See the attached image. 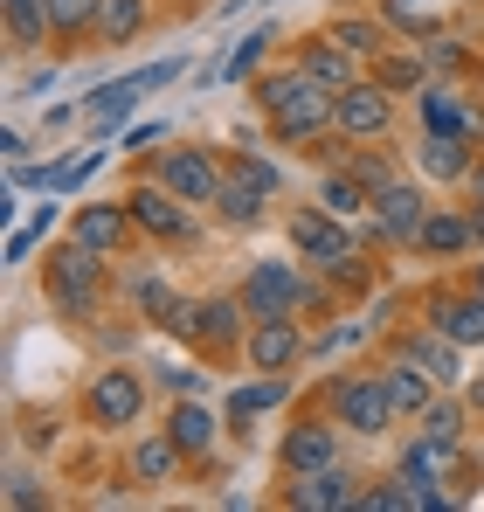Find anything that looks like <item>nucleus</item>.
I'll use <instances>...</instances> for the list:
<instances>
[{"mask_svg":"<svg viewBox=\"0 0 484 512\" xmlns=\"http://www.w3.org/2000/svg\"><path fill=\"white\" fill-rule=\"evenodd\" d=\"M381 14L408 35H436V0H381Z\"/></svg>","mask_w":484,"mask_h":512,"instance_id":"37","label":"nucleus"},{"mask_svg":"<svg viewBox=\"0 0 484 512\" xmlns=\"http://www.w3.org/2000/svg\"><path fill=\"white\" fill-rule=\"evenodd\" d=\"M7 506H14V512H35V506H49V492H42L28 471H7Z\"/></svg>","mask_w":484,"mask_h":512,"instance_id":"39","label":"nucleus"},{"mask_svg":"<svg viewBox=\"0 0 484 512\" xmlns=\"http://www.w3.org/2000/svg\"><path fill=\"white\" fill-rule=\"evenodd\" d=\"M180 457H187V450H180L166 429L146 436V443H132V485H166V478L180 471Z\"/></svg>","mask_w":484,"mask_h":512,"instance_id":"30","label":"nucleus"},{"mask_svg":"<svg viewBox=\"0 0 484 512\" xmlns=\"http://www.w3.org/2000/svg\"><path fill=\"white\" fill-rule=\"evenodd\" d=\"M312 346L298 333V319L291 312H270V319H249V340H242V360L256 367V374H291L298 360H305Z\"/></svg>","mask_w":484,"mask_h":512,"instance_id":"11","label":"nucleus"},{"mask_svg":"<svg viewBox=\"0 0 484 512\" xmlns=\"http://www.w3.org/2000/svg\"><path fill=\"white\" fill-rule=\"evenodd\" d=\"M270 42H277V21H256V28L242 35L236 49H229L222 63H208L201 77H208V84H249V77L263 70V56H270Z\"/></svg>","mask_w":484,"mask_h":512,"instance_id":"21","label":"nucleus"},{"mask_svg":"<svg viewBox=\"0 0 484 512\" xmlns=\"http://www.w3.org/2000/svg\"><path fill=\"white\" fill-rule=\"evenodd\" d=\"M7 7V42L14 49H42L49 42V7L42 0H0Z\"/></svg>","mask_w":484,"mask_h":512,"instance_id":"34","label":"nucleus"},{"mask_svg":"<svg viewBox=\"0 0 484 512\" xmlns=\"http://www.w3.org/2000/svg\"><path fill=\"white\" fill-rule=\"evenodd\" d=\"M353 499H360V478L346 464H325V471H305V478L284 485V506L291 512H346Z\"/></svg>","mask_w":484,"mask_h":512,"instance_id":"15","label":"nucleus"},{"mask_svg":"<svg viewBox=\"0 0 484 512\" xmlns=\"http://www.w3.org/2000/svg\"><path fill=\"white\" fill-rule=\"evenodd\" d=\"M429 63H436V70H464V49H457V42H429Z\"/></svg>","mask_w":484,"mask_h":512,"instance_id":"40","label":"nucleus"},{"mask_svg":"<svg viewBox=\"0 0 484 512\" xmlns=\"http://www.w3.org/2000/svg\"><path fill=\"white\" fill-rule=\"evenodd\" d=\"M284 395H291V374H263V381H249V388L229 395V423H236V429L256 423V416H263V409H277Z\"/></svg>","mask_w":484,"mask_h":512,"instance_id":"31","label":"nucleus"},{"mask_svg":"<svg viewBox=\"0 0 484 512\" xmlns=\"http://www.w3.org/2000/svg\"><path fill=\"white\" fill-rule=\"evenodd\" d=\"M125 208H132V222H139V236H153V243H194V201H180L166 180H139L132 194H125Z\"/></svg>","mask_w":484,"mask_h":512,"instance_id":"7","label":"nucleus"},{"mask_svg":"<svg viewBox=\"0 0 484 512\" xmlns=\"http://www.w3.org/2000/svg\"><path fill=\"white\" fill-rule=\"evenodd\" d=\"M395 353H408L436 388H464V346L450 340L443 326H415V333H402V346Z\"/></svg>","mask_w":484,"mask_h":512,"instance_id":"17","label":"nucleus"},{"mask_svg":"<svg viewBox=\"0 0 484 512\" xmlns=\"http://www.w3.org/2000/svg\"><path fill=\"white\" fill-rule=\"evenodd\" d=\"M146 21H153V0H97V35H90V42L132 49V42L146 35Z\"/></svg>","mask_w":484,"mask_h":512,"instance_id":"23","label":"nucleus"},{"mask_svg":"<svg viewBox=\"0 0 484 512\" xmlns=\"http://www.w3.org/2000/svg\"><path fill=\"white\" fill-rule=\"evenodd\" d=\"M325 28H332V35H339V42H346L360 63H381V56L395 49V42H388V28H395L388 14H360V7H353V14H332Z\"/></svg>","mask_w":484,"mask_h":512,"instance_id":"22","label":"nucleus"},{"mask_svg":"<svg viewBox=\"0 0 484 512\" xmlns=\"http://www.w3.org/2000/svg\"><path fill=\"white\" fill-rule=\"evenodd\" d=\"M166 436H173L187 457H208V450H215V409H208V402H194V395H180V402H173V416H166Z\"/></svg>","mask_w":484,"mask_h":512,"instance_id":"26","label":"nucleus"},{"mask_svg":"<svg viewBox=\"0 0 484 512\" xmlns=\"http://www.w3.org/2000/svg\"><path fill=\"white\" fill-rule=\"evenodd\" d=\"M319 208L325 215H339V222H353V215H374V194L360 187V173L353 167H319Z\"/></svg>","mask_w":484,"mask_h":512,"instance_id":"28","label":"nucleus"},{"mask_svg":"<svg viewBox=\"0 0 484 512\" xmlns=\"http://www.w3.org/2000/svg\"><path fill=\"white\" fill-rule=\"evenodd\" d=\"M422 215H429V194H422L415 180L381 187V194H374V243H415Z\"/></svg>","mask_w":484,"mask_h":512,"instance_id":"16","label":"nucleus"},{"mask_svg":"<svg viewBox=\"0 0 484 512\" xmlns=\"http://www.w3.org/2000/svg\"><path fill=\"white\" fill-rule=\"evenodd\" d=\"M242 319H249V305L229 298V291H215V298H180V312L166 319V333L187 346H201V353H236L249 333H242Z\"/></svg>","mask_w":484,"mask_h":512,"instance_id":"5","label":"nucleus"},{"mask_svg":"<svg viewBox=\"0 0 484 512\" xmlns=\"http://www.w3.org/2000/svg\"><path fill=\"white\" fill-rule=\"evenodd\" d=\"M132 229H139V222H132V208H125V201H83L77 215H70V236L90 243V250H104V256L125 250V243H132Z\"/></svg>","mask_w":484,"mask_h":512,"instance_id":"19","label":"nucleus"},{"mask_svg":"<svg viewBox=\"0 0 484 512\" xmlns=\"http://www.w3.org/2000/svg\"><path fill=\"white\" fill-rule=\"evenodd\" d=\"M187 7H201V0H187Z\"/></svg>","mask_w":484,"mask_h":512,"instance_id":"47","label":"nucleus"},{"mask_svg":"<svg viewBox=\"0 0 484 512\" xmlns=\"http://www.w3.org/2000/svg\"><path fill=\"white\" fill-rule=\"evenodd\" d=\"M422 173L429 180H471V167H478V153H471V139H457V132H422Z\"/></svg>","mask_w":484,"mask_h":512,"instance_id":"24","label":"nucleus"},{"mask_svg":"<svg viewBox=\"0 0 484 512\" xmlns=\"http://www.w3.org/2000/svg\"><path fill=\"white\" fill-rule=\"evenodd\" d=\"M236 298L249 305V319L298 312V298H305V277H298V263H277V256H263V263H249V277H242Z\"/></svg>","mask_w":484,"mask_h":512,"instance_id":"12","label":"nucleus"},{"mask_svg":"<svg viewBox=\"0 0 484 512\" xmlns=\"http://www.w3.org/2000/svg\"><path fill=\"white\" fill-rule=\"evenodd\" d=\"M346 167L360 173V187H367V194H381V187H395V180H402V160H395V153H346Z\"/></svg>","mask_w":484,"mask_h":512,"instance_id":"35","label":"nucleus"},{"mask_svg":"<svg viewBox=\"0 0 484 512\" xmlns=\"http://www.w3.org/2000/svg\"><path fill=\"white\" fill-rule=\"evenodd\" d=\"M388 125H395V90L381 84V77L374 84L360 77L353 90H339V104H332V132L339 139H353V146L360 139H388Z\"/></svg>","mask_w":484,"mask_h":512,"instance_id":"8","label":"nucleus"},{"mask_svg":"<svg viewBox=\"0 0 484 512\" xmlns=\"http://www.w3.org/2000/svg\"><path fill=\"white\" fill-rule=\"evenodd\" d=\"M471 284H478V291H484V263H471Z\"/></svg>","mask_w":484,"mask_h":512,"instance_id":"46","label":"nucleus"},{"mask_svg":"<svg viewBox=\"0 0 484 512\" xmlns=\"http://www.w3.org/2000/svg\"><path fill=\"white\" fill-rule=\"evenodd\" d=\"M291 250H298V263H319L332 277H360V243H353V229H346L339 215H325V208H298V215H291Z\"/></svg>","mask_w":484,"mask_h":512,"instance_id":"6","label":"nucleus"},{"mask_svg":"<svg viewBox=\"0 0 484 512\" xmlns=\"http://www.w3.org/2000/svg\"><path fill=\"white\" fill-rule=\"evenodd\" d=\"M471 243H478L471 236V215H450V208H429L422 229H415V250L422 256H464Z\"/></svg>","mask_w":484,"mask_h":512,"instance_id":"25","label":"nucleus"},{"mask_svg":"<svg viewBox=\"0 0 484 512\" xmlns=\"http://www.w3.org/2000/svg\"><path fill=\"white\" fill-rule=\"evenodd\" d=\"M325 409H332V423L346 429V436H388V429L402 423V409H395V395H388L381 367L339 374V381H332V395H325Z\"/></svg>","mask_w":484,"mask_h":512,"instance_id":"3","label":"nucleus"},{"mask_svg":"<svg viewBox=\"0 0 484 512\" xmlns=\"http://www.w3.org/2000/svg\"><path fill=\"white\" fill-rule=\"evenodd\" d=\"M381 84L388 90H415L422 84V56H395V49H388V56H381Z\"/></svg>","mask_w":484,"mask_h":512,"instance_id":"38","label":"nucleus"},{"mask_svg":"<svg viewBox=\"0 0 484 512\" xmlns=\"http://www.w3.org/2000/svg\"><path fill=\"white\" fill-rule=\"evenodd\" d=\"M464 187H471V201H484V153H478V167H471V180H464Z\"/></svg>","mask_w":484,"mask_h":512,"instance_id":"43","label":"nucleus"},{"mask_svg":"<svg viewBox=\"0 0 484 512\" xmlns=\"http://www.w3.org/2000/svg\"><path fill=\"white\" fill-rule=\"evenodd\" d=\"M471 236L484 243V201H471Z\"/></svg>","mask_w":484,"mask_h":512,"instance_id":"44","label":"nucleus"},{"mask_svg":"<svg viewBox=\"0 0 484 512\" xmlns=\"http://www.w3.org/2000/svg\"><path fill=\"white\" fill-rule=\"evenodd\" d=\"M270 194H277V167L263 160V153H236V160H222V187H215V215L229 222V229H256L263 215H270Z\"/></svg>","mask_w":484,"mask_h":512,"instance_id":"4","label":"nucleus"},{"mask_svg":"<svg viewBox=\"0 0 484 512\" xmlns=\"http://www.w3.org/2000/svg\"><path fill=\"white\" fill-rule=\"evenodd\" d=\"M35 243H42V236H35V229H14V236H7V263H21V256L35 250Z\"/></svg>","mask_w":484,"mask_h":512,"instance_id":"42","label":"nucleus"},{"mask_svg":"<svg viewBox=\"0 0 484 512\" xmlns=\"http://www.w3.org/2000/svg\"><path fill=\"white\" fill-rule=\"evenodd\" d=\"M429 326H443L457 346H484V291H436L429 298Z\"/></svg>","mask_w":484,"mask_h":512,"instance_id":"20","label":"nucleus"},{"mask_svg":"<svg viewBox=\"0 0 484 512\" xmlns=\"http://www.w3.org/2000/svg\"><path fill=\"white\" fill-rule=\"evenodd\" d=\"M153 180H166L180 201L208 208V201H215V187H222V160H215L208 146H173V153H160V173H153Z\"/></svg>","mask_w":484,"mask_h":512,"instance_id":"13","label":"nucleus"},{"mask_svg":"<svg viewBox=\"0 0 484 512\" xmlns=\"http://www.w3.org/2000/svg\"><path fill=\"white\" fill-rule=\"evenodd\" d=\"M49 7V42H90L97 35V0H42Z\"/></svg>","mask_w":484,"mask_h":512,"instance_id":"32","label":"nucleus"},{"mask_svg":"<svg viewBox=\"0 0 484 512\" xmlns=\"http://www.w3.org/2000/svg\"><path fill=\"white\" fill-rule=\"evenodd\" d=\"M249 97H256V111L270 118V132H277L284 146H312V139H325L332 104H339V90H325L319 77L298 70V63L256 70V77H249Z\"/></svg>","mask_w":484,"mask_h":512,"instance_id":"1","label":"nucleus"},{"mask_svg":"<svg viewBox=\"0 0 484 512\" xmlns=\"http://www.w3.org/2000/svg\"><path fill=\"white\" fill-rule=\"evenodd\" d=\"M291 63H298V70H312V77H319L325 90H353V84H360V56H353V49H346V42H339L332 28L305 35Z\"/></svg>","mask_w":484,"mask_h":512,"instance_id":"18","label":"nucleus"},{"mask_svg":"<svg viewBox=\"0 0 484 512\" xmlns=\"http://www.w3.org/2000/svg\"><path fill=\"white\" fill-rule=\"evenodd\" d=\"M42 277H49V298H56V312L63 319H77L90 326L97 319V291H104V250H90V243H56L49 263H42Z\"/></svg>","mask_w":484,"mask_h":512,"instance_id":"2","label":"nucleus"},{"mask_svg":"<svg viewBox=\"0 0 484 512\" xmlns=\"http://www.w3.org/2000/svg\"><path fill=\"white\" fill-rule=\"evenodd\" d=\"M180 77V63L173 56H160V63H146V70H132V77H118V84H97L90 97H83V118L97 125V132H111L118 118H132V104L146 97V90H160Z\"/></svg>","mask_w":484,"mask_h":512,"instance_id":"10","label":"nucleus"},{"mask_svg":"<svg viewBox=\"0 0 484 512\" xmlns=\"http://www.w3.org/2000/svg\"><path fill=\"white\" fill-rule=\"evenodd\" d=\"M471 409H484V367H478V381H471Z\"/></svg>","mask_w":484,"mask_h":512,"instance_id":"45","label":"nucleus"},{"mask_svg":"<svg viewBox=\"0 0 484 512\" xmlns=\"http://www.w3.org/2000/svg\"><path fill=\"white\" fill-rule=\"evenodd\" d=\"M132 298H139V319H153V326H166V319L180 312V298H173V284H166V277H139V284H132Z\"/></svg>","mask_w":484,"mask_h":512,"instance_id":"36","label":"nucleus"},{"mask_svg":"<svg viewBox=\"0 0 484 512\" xmlns=\"http://www.w3.org/2000/svg\"><path fill=\"white\" fill-rule=\"evenodd\" d=\"M83 416L97 429H132L146 416V381L132 367H104L90 388H83Z\"/></svg>","mask_w":484,"mask_h":512,"instance_id":"9","label":"nucleus"},{"mask_svg":"<svg viewBox=\"0 0 484 512\" xmlns=\"http://www.w3.org/2000/svg\"><path fill=\"white\" fill-rule=\"evenodd\" d=\"M277 464H284V478H305V471L339 464V423L325 429V416H298V423L284 429V443H277Z\"/></svg>","mask_w":484,"mask_h":512,"instance_id":"14","label":"nucleus"},{"mask_svg":"<svg viewBox=\"0 0 484 512\" xmlns=\"http://www.w3.org/2000/svg\"><path fill=\"white\" fill-rule=\"evenodd\" d=\"M415 111H422V132H457V139H478V125H471V111L457 104V90L429 84L415 97Z\"/></svg>","mask_w":484,"mask_h":512,"instance_id":"29","label":"nucleus"},{"mask_svg":"<svg viewBox=\"0 0 484 512\" xmlns=\"http://www.w3.org/2000/svg\"><path fill=\"white\" fill-rule=\"evenodd\" d=\"M166 388H173V395H194L201 374H194V367H166Z\"/></svg>","mask_w":484,"mask_h":512,"instance_id":"41","label":"nucleus"},{"mask_svg":"<svg viewBox=\"0 0 484 512\" xmlns=\"http://www.w3.org/2000/svg\"><path fill=\"white\" fill-rule=\"evenodd\" d=\"M464 416H471V402H457V388H436V402L415 416L422 436H443V443H464Z\"/></svg>","mask_w":484,"mask_h":512,"instance_id":"33","label":"nucleus"},{"mask_svg":"<svg viewBox=\"0 0 484 512\" xmlns=\"http://www.w3.org/2000/svg\"><path fill=\"white\" fill-rule=\"evenodd\" d=\"M381 381H388V395H395V409L402 416H422L429 402H436V381L408 360V353H395V360H381Z\"/></svg>","mask_w":484,"mask_h":512,"instance_id":"27","label":"nucleus"}]
</instances>
